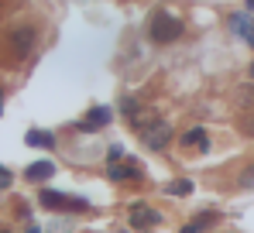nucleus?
<instances>
[{
  "label": "nucleus",
  "mask_w": 254,
  "mask_h": 233,
  "mask_svg": "<svg viewBox=\"0 0 254 233\" xmlns=\"http://www.w3.org/2000/svg\"><path fill=\"white\" fill-rule=\"evenodd\" d=\"M137 134H141V141H144L148 148L165 151V148H169V141H172V123H169V120H162V116L137 120Z\"/></svg>",
  "instance_id": "obj_1"
},
{
  "label": "nucleus",
  "mask_w": 254,
  "mask_h": 233,
  "mask_svg": "<svg viewBox=\"0 0 254 233\" xmlns=\"http://www.w3.org/2000/svg\"><path fill=\"white\" fill-rule=\"evenodd\" d=\"M148 35L158 41V45H169L182 35V21L172 14V10H158L155 17H151V28H148Z\"/></svg>",
  "instance_id": "obj_2"
},
{
  "label": "nucleus",
  "mask_w": 254,
  "mask_h": 233,
  "mask_svg": "<svg viewBox=\"0 0 254 233\" xmlns=\"http://www.w3.org/2000/svg\"><path fill=\"white\" fill-rule=\"evenodd\" d=\"M42 206H48V209H76V213L86 209L83 199H69V195L52 192V189H42Z\"/></svg>",
  "instance_id": "obj_3"
},
{
  "label": "nucleus",
  "mask_w": 254,
  "mask_h": 233,
  "mask_svg": "<svg viewBox=\"0 0 254 233\" xmlns=\"http://www.w3.org/2000/svg\"><path fill=\"white\" fill-rule=\"evenodd\" d=\"M107 175L114 178V182H127V178H141V165L137 161H130V158H121V161H107Z\"/></svg>",
  "instance_id": "obj_4"
},
{
  "label": "nucleus",
  "mask_w": 254,
  "mask_h": 233,
  "mask_svg": "<svg viewBox=\"0 0 254 233\" xmlns=\"http://www.w3.org/2000/svg\"><path fill=\"white\" fill-rule=\"evenodd\" d=\"M158 223H162V216L155 209H148V206H134L130 209V227L134 230H148V227H158Z\"/></svg>",
  "instance_id": "obj_5"
},
{
  "label": "nucleus",
  "mask_w": 254,
  "mask_h": 233,
  "mask_svg": "<svg viewBox=\"0 0 254 233\" xmlns=\"http://www.w3.org/2000/svg\"><path fill=\"white\" fill-rule=\"evenodd\" d=\"M110 116H114L110 107H96V110H89L86 120H79L76 127H79V130H100V127H107V120H110Z\"/></svg>",
  "instance_id": "obj_6"
},
{
  "label": "nucleus",
  "mask_w": 254,
  "mask_h": 233,
  "mask_svg": "<svg viewBox=\"0 0 254 233\" xmlns=\"http://www.w3.org/2000/svg\"><path fill=\"white\" fill-rule=\"evenodd\" d=\"M234 107H237L241 114L254 110V79H251V82H241V86L234 89Z\"/></svg>",
  "instance_id": "obj_7"
},
{
  "label": "nucleus",
  "mask_w": 254,
  "mask_h": 233,
  "mask_svg": "<svg viewBox=\"0 0 254 233\" xmlns=\"http://www.w3.org/2000/svg\"><path fill=\"white\" fill-rule=\"evenodd\" d=\"M182 148L206 151V148H210V137H206V130H203V127H192V130H186V134H182Z\"/></svg>",
  "instance_id": "obj_8"
},
{
  "label": "nucleus",
  "mask_w": 254,
  "mask_h": 233,
  "mask_svg": "<svg viewBox=\"0 0 254 233\" xmlns=\"http://www.w3.org/2000/svg\"><path fill=\"white\" fill-rule=\"evenodd\" d=\"M31 182H45V178H52L55 175V165L52 161H35V165H28V172H24Z\"/></svg>",
  "instance_id": "obj_9"
},
{
  "label": "nucleus",
  "mask_w": 254,
  "mask_h": 233,
  "mask_svg": "<svg viewBox=\"0 0 254 233\" xmlns=\"http://www.w3.org/2000/svg\"><path fill=\"white\" fill-rule=\"evenodd\" d=\"M210 223H216V213H203L199 220H192V223H186V227H182V233H203L206 227H210Z\"/></svg>",
  "instance_id": "obj_10"
},
{
  "label": "nucleus",
  "mask_w": 254,
  "mask_h": 233,
  "mask_svg": "<svg viewBox=\"0 0 254 233\" xmlns=\"http://www.w3.org/2000/svg\"><path fill=\"white\" fill-rule=\"evenodd\" d=\"M28 144H31V148H52L55 137H52L48 130H28Z\"/></svg>",
  "instance_id": "obj_11"
},
{
  "label": "nucleus",
  "mask_w": 254,
  "mask_h": 233,
  "mask_svg": "<svg viewBox=\"0 0 254 233\" xmlns=\"http://www.w3.org/2000/svg\"><path fill=\"white\" fill-rule=\"evenodd\" d=\"M230 24H234V28H237V31L244 35V41H248V45H254V24L248 21V17H244V14H237V17H234Z\"/></svg>",
  "instance_id": "obj_12"
},
{
  "label": "nucleus",
  "mask_w": 254,
  "mask_h": 233,
  "mask_svg": "<svg viewBox=\"0 0 254 233\" xmlns=\"http://www.w3.org/2000/svg\"><path fill=\"white\" fill-rule=\"evenodd\" d=\"M31 38H35V35H31L28 28H24V31H17V35H14V52H17V55H28V48H31Z\"/></svg>",
  "instance_id": "obj_13"
},
{
  "label": "nucleus",
  "mask_w": 254,
  "mask_h": 233,
  "mask_svg": "<svg viewBox=\"0 0 254 233\" xmlns=\"http://www.w3.org/2000/svg\"><path fill=\"white\" fill-rule=\"evenodd\" d=\"M237 185H241V189H251V192H254V165H248V168L241 172V178H237Z\"/></svg>",
  "instance_id": "obj_14"
},
{
  "label": "nucleus",
  "mask_w": 254,
  "mask_h": 233,
  "mask_svg": "<svg viewBox=\"0 0 254 233\" xmlns=\"http://www.w3.org/2000/svg\"><path fill=\"white\" fill-rule=\"evenodd\" d=\"M241 134L254 137V110H248V114H244V120H241Z\"/></svg>",
  "instance_id": "obj_15"
},
{
  "label": "nucleus",
  "mask_w": 254,
  "mask_h": 233,
  "mask_svg": "<svg viewBox=\"0 0 254 233\" xmlns=\"http://www.w3.org/2000/svg\"><path fill=\"white\" fill-rule=\"evenodd\" d=\"M189 189H192V185H189L186 178H179V182H172V185H169L172 195H189Z\"/></svg>",
  "instance_id": "obj_16"
},
{
  "label": "nucleus",
  "mask_w": 254,
  "mask_h": 233,
  "mask_svg": "<svg viewBox=\"0 0 254 233\" xmlns=\"http://www.w3.org/2000/svg\"><path fill=\"white\" fill-rule=\"evenodd\" d=\"M121 110H124L127 116H137V103H134L130 96H124V103H121Z\"/></svg>",
  "instance_id": "obj_17"
},
{
  "label": "nucleus",
  "mask_w": 254,
  "mask_h": 233,
  "mask_svg": "<svg viewBox=\"0 0 254 233\" xmlns=\"http://www.w3.org/2000/svg\"><path fill=\"white\" fill-rule=\"evenodd\" d=\"M124 158V148H110V155H107V161H121Z\"/></svg>",
  "instance_id": "obj_18"
},
{
  "label": "nucleus",
  "mask_w": 254,
  "mask_h": 233,
  "mask_svg": "<svg viewBox=\"0 0 254 233\" xmlns=\"http://www.w3.org/2000/svg\"><path fill=\"white\" fill-rule=\"evenodd\" d=\"M7 185H10V172H7V168H0V189H7Z\"/></svg>",
  "instance_id": "obj_19"
},
{
  "label": "nucleus",
  "mask_w": 254,
  "mask_h": 233,
  "mask_svg": "<svg viewBox=\"0 0 254 233\" xmlns=\"http://www.w3.org/2000/svg\"><path fill=\"white\" fill-rule=\"evenodd\" d=\"M24 233H42V230H38V227H28V230H24Z\"/></svg>",
  "instance_id": "obj_20"
},
{
  "label": "nucleus",
  "mask_w": 254,
  "mask_h": 233,
  "mask_svg": "<svg viewBox=\"0 0 254 233\" xmlns=\"http://www.w3.org/2000/svg\"><path fill=\"white\" fill-rule=\"evenodd\" d=\"M251 79H254V62H251Z\"/></svg>",
  "instance_id": "obj_21"
},
{
  "label": "nucleus",
  "mask_w": 254,
  "mask_h": 233,
  "mask_svg": "<svg viewBox=\"0 0 254 233\" xmlns=\"http://www.w3.org/2000/svg\"><path fill=\"white\" fill-rule=\"evenodd\" d=\"M248 7H254V0H248Z\"/></svg>",
  "instance_id": "obj_22"
}]
</instances>
